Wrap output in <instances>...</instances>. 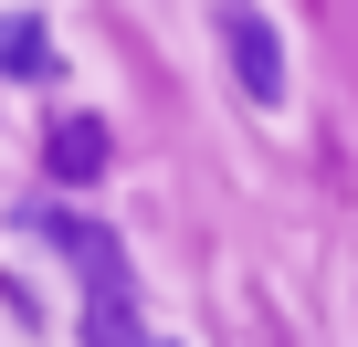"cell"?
I'll return each instance as SVG.
<instances>
[{
	"instance_id": "1",
	"label": "cell",
	"mask_w": 358,
	"mask_h": 347,
	"mask_svg": "<svg viewBox=\"0 0 358 347\" xmlns=\"http://www.w3.org/2000/svg\"><path fill=\"white\" fill-rule=\"evenodd\" d=\"M222 43H232L243 95H253V105H285V43H274V22L253 11V0H222Z\"/></svg>"
},
{
	"instance_id": "4",
	"label": "cell",
	"mask_w": 358,
	"mask_h": 347,
	"mask_svg": "<svg viewBox=\"0 0 358 347\" xmlns=\"http://www.w3.org/2000/svg\"><path fill=\"white\" fill-rule=\"evenodd\" d=\"M85 347H148L137 305H127V295H95V305H85Z\"/></svg>"
},
{
	"instance_id": "3",
	"label": "cell",
	"mask_w": 358,
	"mask_h": 347,
	"mask_svg": "<svg viewBox=\"0 0 358 347\" xmlns=\"http://www.w3.org/2000/svg\"><path fill=\"white\" fill-rule=\"evenodd\" d=\"M43 147H53V179H95V168H106V126L95 116H64Z\"/></svg>"
},
{
	"instance_id": "2",
	"label": "cell",
	"mask_w": 358,
	"mask_h": 347,
	"mask_svg": "<svg viewBox=\"0 0 358 347\" xmlns=\"http://www.w3.org/2000/svg\"><path fill=\"white\" fill-rule=\"evenodd\" d=\"M0 74L11 84H53L64 64H53V32L32 22V11H0Z\"/></svg>"
}]
</instances>
